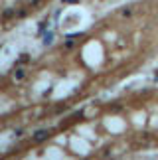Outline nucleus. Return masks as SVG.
<instances>
[{"mask_svg":"<svg viewBox=\"0 0 158 160\" xmlns=\"http://www.w3.org/2000/svg\"><path fill=\"white\" fill-rule=\"evenodd\" d=\"M156 77H158V71H156Z\"/></svg>","mask_w":158,"mask_h":160,"instance_id":"nucleus-5","label":"nucleus"},{"mask_svg":"<svg viewBox=\"0 0 158 160\" xmlns=\"http://www.w3.org/2000/svg\"><path fill=\"white\" fill-rule=\"evenodd\" d=\"M16 77H18V79H22V77H24V71H22V69H18V71H16Z\"/></svg>","mask_w":158,"mask_h":160,"instance_id":"nucleus-3","label":"nucleus"},{"mask_svg":"<svg viewBox=\"0 0 158 160\" xmlns=\"http://www.w3.org/2000/svg\"><path fill=\"white\" fill-rule=\"evenodd\" d=\"M52 42H53V34H52V32H47V34L44 36V44L47 46V44H52Z\"/></svg>","mask_w":158,"mask_h":160,"instance_id":"nucleus-2","label":"nucleus"},{"mask_svg":"<svg viewBox=\"0 0 158 160\" xmlns=\"http://www.w3.org/2000/svg\"><path fill=\"white\" fill-rule=\"evenodd\" d=\"M47 134H50L47 131H38L34 134V140H44V138H47Z\"/></svg>","mask_w":158,"mask_h":160,"instance_id":"nucleus-1","label":"nucleus"},{"mask_svg":"<svg viewBox=\"0 0 158 160\" xmlns=\"http://www.w3.org/2000/svg\"><path fill=\"white\" fill-rule=\"evenodd\" d=\"M63 2H67V4H73V2H77V0H63Z\"/></svg>","mask_w":158,"mask_h":160,"instance_id":"nucleus-4","label":"nucleus"}]
</instances>
